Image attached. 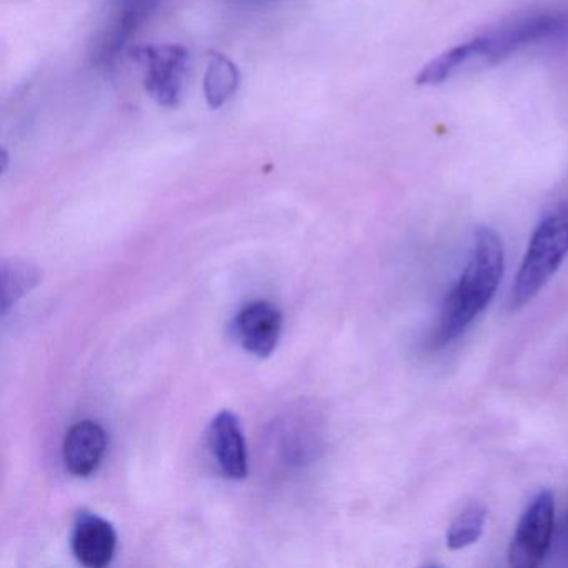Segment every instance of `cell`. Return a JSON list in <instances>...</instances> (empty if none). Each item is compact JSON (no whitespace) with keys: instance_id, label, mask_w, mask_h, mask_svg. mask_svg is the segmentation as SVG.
<instances>
[{"instance_id":"12","label":"cell","mask_w":568,"mask_h":568,"mask_svg":"<svg viewBox=\"0 0 568 568\" xmlns=\"http://www.w3.org/2000/svg\"><path fill=\"white\" fill-rule=\"evenodd\" d=\"M42 281V271L24 258L2 262V314H8L19 298L24 297Z\"/></svg>"},{"instance_id":"13","label":"cell","mask_w":568,"mask_h":568,"mask_svg":"<svg viewBox=\"0 0 568 568\" xmlns=\"http://www.w3.org/2000/svg\"><path fill=\"white\" fill-rule=\"evenodd\" d=\"M487 510L484 505L471 504L457 515L447 531V545L450 550H462L477 544L484 534Z\"/></svg>"},{"instance_id":"3","label":"cell","mask_w":568,"mask_h":568,"mask_svg":"<svg viewBox=\"0 0 568 568\" xmlns=\"http://www.w3.org/2000/svg\"><path fill=\"white\" fill-rule=\"evenodd\" d=\"M568 255V204L551 209L535 227L511 285L508 307L520 311L557 274Z\"/></svg>"},{"instance_id":"6","label":"cell","mask_w":568,"mask_h":568,"mask_svg":"<svg viewBox=\"0 0 568 568\" xmlns=\"http://www.w3.org/2000/svg\"><path fill=\"white\" fill-rule=\"evenodd\" d=\"M132 55L145 65V91L162 108H178L187 72L189 51L178 44L142 45Z\"/></svg>"},{"instance_id":"11","label":"cell","mask_w":568,"mask_h":568,"mask_svg":"<svg viewBox=\"0 0 568 568\" xmlns=\"http://www.w3.org/2000/svg\"><path fill=\"white\" fill-rule=\"evenodd\" d=\"M239 84H241V74L237 65L224 54L211 52L204 78V94L209 108H222L235 94Z\"/></svg>"},{"instance_id":"2","label":"cell","mask_w":568,"mask_h":568,"mask_svg":"<svg viewBox=\"0 0 568 568\" xmlns=\"http://www.w3.org/2000/svg\"><path fill=\"white\" fill-rule=\"evenodd\" d=\"M501 239L490 227H478L460 277L445 297L432 334V347H445L460 337L471 322L488 307L504 277Z\"/></svg>"},{"instance_id":"4","label":"cell","mask_w":568,"mask_h":568,"mask_svg":"<svg viewBox=\"0 0 568 568\" xmlns=\"http://www.w3.org/2000/svg\"><path fill=\"white\" fill-rule=\"evenodd\" d=\"M554 531L555 497L550 490H544L530 501L518 521L508 550V564L518 568L538 567L550 551Z\"/></svg>"},{"instance_id":"1","label":"cell","mask_w":568,"mask_h":568,"mask_svg":"<svg viewBox=\"0 0 568 568\" xmlns=\"http://www.w3.org/2000/svg\"><path fill=\"white\" fill-rule=\"evenodd\" d=\"M561 39H568V8L525 12L432 59L415 81L418 85L444 84L471 62L497 64L521 49Z\"/></svg>"},{"instance_id":"5","label":"cell","mask_w":568,"mask_h":568,"mask_svg":"<svg viewBox=\"0 0 568 568\" xmlns=\"http://www.w3.org/2000/svg\"><path fill=\"white\" fill-rule=\"evenodd\" d=\"M161 2L162 0H112L104 24L91 42L92 64L101 69L111 68Z\"/></svg>"},{"instance_id":"14","label":"cell","mask_w":568,"mask_h":568,"mask_svg":"<svg viewBox=\"0 0 568 568\" xmlns=\"http://www.w3.org/2000/svg\"><path fill=\"white\" fill-rule=\"evenodd\" d=\"M561 541H564L565 547L568 548V517L565 520L564 527H561Z\"/></svg>"},{"instance_id":"9","label":"cell","mask_w":568,"mask_h":568,"mask_svg":"<svg viewBox=\"0 0 568 568\" xmlns=\"http://www.w3.org/2000/svg\"><path fill=\"white\" fill-rule=\"evenodd\" d=\"M118 550L115 528L95 514L82 511L72 531V551L89 568L108 567Z\"/></svg>"},{"instance_id":"7","label":"cell","mask_w":568,"mask_h":568,"mask_svg":"<svg viewBox=\"0 0 568 568\" xmlns=\"http://www.w3.org/2000/svg\"><path fill=\"white\" fill-rule=\"evenodd\" d=\"M235 334L245 351L268 357L281 341V311L267 301L251 302L235 318Z\"/></svg>"},{"instance_id":"15","label":"cell","mask_w":568,"mask_h":568,"mask_svg":"<svg viewBox=\"0 0 568 568\" xmlns=\"http://www.w3.org/2000/svg\"><path fill=\"white\" fill-rule=\"evenodd\" d=\"M2 174H6V171H8V164H9V159H8V151H6V149H2Z\"/></svg>"},{"instance_id":"10","label":"cell","mask_w":568,"mask_h":568,"mask_svg":"<svg viewBox=\"0 0 568 568\" xmlns=\"http://www.w3.org/2000/svg\"><path fill=\"white\" fill-rule=\"evenodd\" d=\"M108 450V434L98 422L72 425L64 440L65 468L75 477H91L98 471Z\"/></svg>"},{"instance_id":"8","label":"cell","mask_w":568,"mask_h":568,"mask_svg":"<svg viewBox=\"0 0 568 568\" xmlns=\"http://www.w3.org/2000/svg\"><path fill=\"white\" fill-rule=\"evenodd\" d=\"M209 440H211L212 454L224 477L231 480H242L247 477V445H245L241 422L231 410H222L212 420Z\"/></svg>"}]
</instances>
